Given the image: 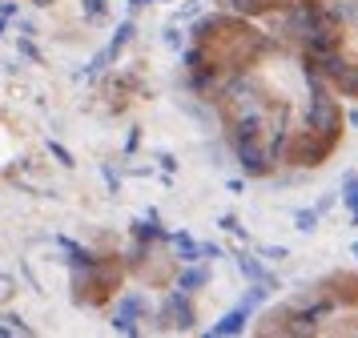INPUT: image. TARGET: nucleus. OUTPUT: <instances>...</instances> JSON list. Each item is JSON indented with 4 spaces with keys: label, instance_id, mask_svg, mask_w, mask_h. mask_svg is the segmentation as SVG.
Returning a JSON list of instances; mask_svg holds the SVG:
<instances>
[{
    "label": "nucleus",
    "instance_id": "14",
    "mask_svg": "<svg viewBox=\"0 0 358 338\" xmlns=\"http://www.w3.org/2000/svg\"><path fill=\"white\" fill-rule=\"evenodd\" d=\"M229 13H242V16H258V13H274L278 0H226Z\"/></svg>",
    "mask_w": 358,
    "mask_h": 338
},
{
    "label": "nucleus",
    "instance_id": "10",
    "mask_svg": "<svg viewBox=\"0 0 358 338\" xmlns=\"http://www.w3.org/2000/svg\"><path fill=\"white\" fill-rule=\"evenodd\" d=\"M169 241L178 246V258H181V262H201V241H197L194 234L178 230V234H169Z\"/></svg>",
    "mask_w": 358,
    "mask_h": 338
},
{
    "label": "nucleus",
    "instance_id": "3",
    "mask_svg": "<svg viewBox=\"0 0 358 338\" xmlns=\"http://www.w3.org/2000/svg\"><path fill=\"white\" fill-rule=\"evenodd\" d=\"M234 157L242 165L245 177H266L274 169V161H270V149L262 145V137H234Z\"/></svg>",
    "mask_w": 358,
    "mask_h": 338
},
{
    "label": "nucleus",
    "instance_id": "24",
    "mask_svg": "<svg viewBox=\"0 0 358 338\" xmlns=\"http://www.w3.org/2000/svg\"><path fill=\"white\" fill-rule=\"evenodd\" d=\"M346 125H355V129H358V109H350V113H346Z\"/></svg>",
    "mask_w": 358,
    "mask_h": 338
},
{
    "label": "nucleus",
    "instance_id": "22",
    "mask_svg": "<svg viewBox=\"0 0 358 338\" xmlns=\"http://www.w3.org/2000/svg\"><path fill=\"white\" fill-rule=\"evenodd\" d=\"M262 258L266 262H282L286 258V246H262Z\"/></svg>",
    "mask_w": 358,
    "mask_h": 338
},
{
    "label": "nucleus",
    "instance_id": "15",
    "mask_svg": "<svg viewBox=\"0 0 358 338\" xmlns=\"http://www.w3.org/2000/svg\"><path fill=\"white\" fill-rule=\"evenodd\" d=\"M318 218H322L318 209H298V213H294V230H302V234H314V230H318Z\"/></svg>",
    "mask_w": 358,
    "mask_h": 338
},
{
    "label": "nucleus",
    "instance_id": "27",
    "mask_svg": "<svg viewBox=\"0 0 358 338\" xmlns=\"http://www.w3.org/2000/svg\"><path fill=\"white\" fill-rule=\"evenodd\" d=\"M350 254H355V258H358V241H355V250H350Z\"/></svg>",
    "mask_w": 358,
    "mask_h": 338
},
{
    "label": "nucleus",
    "instance_id": "18",
    "mask_svg": "<svg viewBox=\"0 0 358 338\" xmlns=\"http://www.w3.org/2000/svg\"><path fill=\"white\" fill-rule=\"evenodd\" d=\"M20 52H24L29 61H36V64H41V48L33 45V36H20Z\"/></svg>",
    "mask_w": 358,
    "mask_h": 338
},
{
    "label": "nucleus",
    "instance_id": "16",
    "mask_svg": "<svg viewBox=\"0 0 358 338\" xmlns=\"http://www.w3.org/2000/svg\"><path fill=\"white\" fill-rule=\"evenodd\" d=\"M81 13H85V20H105L109 4L105 0H81Z\"/></svg>",
    "mask_w": 358,
    "mask_h": 338
},
{
    "label": "nucleus",
    "instance_id": "25",
    "mask_svg": "<svg viewBox=\"0 0 358 338\" xmlns=\"http://www.w3.org/2000/svg\"><path fill=\"white\" fill-rule=\"evenodd\" d=\"M4 335H13V330H8V326H0V338H4Z\"/></svg>",
    "mask_w": 358,
    "mask_h": 338
},
{
    "label": "nucleus",
    "instance_id": "6",
    "mask_svg": "<svg viewBox=\"0 0 358 338\" xmlns=\"http://www.w3.org/2000/svg\"><path fill=\"white\" fill-rule=\"evenodd\" d=\"M162 318H169V322H173V330H194L197 314H194V306H189V294H185V290H173V294L165 298Z\"/></svg>",
    "mask_w": 358,
    "mask_h": 338
},
{
    "label": "nucleus",
    "instance_id": "13",
    "mask_svg": "<svg viewBox=\"0 0 358 338\" xmlns=\"http://www.w3.org/2000/svg\"><path fill=\"white\" fill-rule=\"evenodd\" d=\"M133 32H137V24H133V20H121V24H117V32L109 36V45H105V48H109V57H121V52L129 48Z\"/></svg>",
    "mask_w": 358,
    "mask_h": 338
},
{
    "label": "nucleus",
    "instance_id": "17",
    "mask_svg": "<svg viewBox=\"0 0 358 338\" xmlns=\"http://www.w3.org/2000/svg\"><path fill=\"white\" fill-rule=\"evenodd\" d=\"M49 153L57 161H61V165H65V169H73V165H77V161H73V153H69L65 145H57V141H49Z\"/></svg>",
    "mask_w": 358,
    "mask_h": 338
},
{
    "label": "nucleus",
    "instance_id": "7",
    "mask_svg": "<svg viewBox=\"0 0 358 338\" xmlns=\"http://www.w3.org/2000/svg\"><path fill=\"white\" fill-rule=\"evenodd\" d=\"M250 314H254V310H245V306L238 302L234 310H226L222 318L213 322V326L206 330V335H210V338H234V335H242V330H245V322H250Z\"/></svg>",
    "mask_w": 358,
    "mask_h": 338
},
{
    "label": "nucleus",
    "instance_id": "11",
    "mask_svg": "<svg viewBox=\"0 0 358 338\" xmlns=\"http://www.w3.org/2000/svg\"><path fill=\"white\" fill-rule=\"evenodd\" d=\"M342 206H346V213H350V225H358V174H346L342 177Z\"/></svg>",
    "mask_w": 358,
    "mask_h": 338
},
{
    "label": "nucleus",
    "instance_id": "23",
    "mask_svg": "<svg viewBox=\"0 0 358 338\" xmlns=\"http://www.w3.org/2000/svg\"><path fill=\"white\" fill-rule=\"evenodd\" d=\"M101 174H105V181H109V190H113V193L121 190V177L113 174V165H105V169H101Z\"/></svg>",
    "mask_w": 358,
    "mask_h": 338
},
{
    "label": "nucleus",
    "instance_id": "28",
    "mask_svg": "<svg viewBox=\"0 0 358 338\" xmlns=\"http://www.w3.org/2000/svg\"><path fill=\"white\" fill-rule=\"evenodd\" d=\"M149 4H153V0H149Z\"/></svg>",
    "mask_w": 358,
    "mask_h": 338
},
{
    "label": "nucleus",
    "instance_id": "9",
    "mask_svg": "<svg viewBox=\"0 0 358 338\" xmlns=\"http://www.w3.org/2000/svg\"><path fill=\"white\" fill-rule=\"evenodd\" d=\"M238 270H242V278H250V282H266V286L274 290V278H270V274H266V266H262L258 258L254 254H238Z\"/></svg>",
    "mask_w": 358,
    "mask_h": 338
},
{
    "label": "nucleus",
    "instance_id": "8",
    "mask_svg": "<svg viewBox=\"0 0 358 338\" xmlns=\"http://www.w3.org/2000/svg\"><path fill=\"white\" fill-rule=\"evenodd\" d=\"M206 282H210V270H206V266H197V262H185V270L178 274V290H185V294L201 290Z\"/></svg>",
    "mask_w": 358,
    "mask_h": 338
},
{
    "label": "nucleus",
    "instance_id": "5",
    "mask_svg": "<svg viewBox=\"0 0 358 338\" xmlns=\"http://www.w3.org/2000/svg\"><path fill=\"white\" fill-rule=\"evenodd\" d=\"M145 310V302L137 298V294H125L121 302H117V310H113V330L117 335H129V338H137L141 335V326H137V314Z\"/></svg>",
    "mask_w": 358,
    "mask_h": 338
},
{
    "label": "nucleus",
    "instance_id": "19",
    "mask_svg": "<svg viewBox=\"0 0 358 338\" xmlns=\"http://www.w3.org/2000/svg\"><path fill=\"white\" fill-rule=\"evenodd\" d=\"M197 13H201V0H185L178 8V20H189V16H197Z\"/></svg>",
    "mask_w": 358,
    "mask_h": 338
},
{
    "label": "nucleus",
    "instance_id": "21",
    "mask_svg": "<svg viewBox=\"0 0 358 338\" xmlns=\"http://www.w3.org/2000/svg\"><path fill=\"white\" fill-rule=\"evenodd\" d=\"M165 45H169V48H181V45H185V36L178 32V24H169V29H165Z\"/></svg>",
    "mask_w": 358,
    "mask_h": 338
},
{
    "label": "nucleus",
    "instance_id": "1",
    "mask_svg": "<svg viewBox=\"0 0 358 338\" xmlns=\"http://www.w3.org/2000/svg\"><path fill=\"white\" fill-rule=\"evenodd\" d=\"M310 69H318V77L334 89L338 97H358V61L355 57H346V52H330L322 61H314Z\"/></svg>",
    "mask_w": 358,
    "mask_h": 338
},
{
    "label": "nucleus",
    "instance_id": "12",
    "mask_svg": "<svg viewBox=\"0 0 358 338\" xmlns=\"http://www.w3.org/2000/svg\"><path fill=\"white\" fill-rule=\"evenodd\" d=\"M133 238H137V241H157V238H165V230L157 225V213H153V209H149L145 218H137V222H133Z\"/></svg>",
    "mask_w": 358,
    "mask_h": 338
},
{
    "label": "nucleus",
    "instance_id": "20",
    "mask_svg": "<svg viewBox=\"0 0 358 338\" xmlns=\"http://www.w3.org/2000/svg\"><path fill=\"white\" fill-rule=\"evenodd\" d=\"M222 254H226V250H222L217 241H201V262H206V258H213V262H217Z\"/></svg>",
    "mask_w": 358,
    "mask_h": 338
},
{
    "label": "nucleus",
    "instance_id": "26",
    "mask_svg": "<svg viewBox=\"0 0 358 338\" xmlns=\"http://www.w3.org/2000/svg\"><path fill=\"white\" fill-rule=\"evenodd\" d=\"M33 4H52V0H33Z\"/></svg>",
    "mask_w": 358,
    "mask_h": 338
},
{
    "label": "nucleus",
    "instance_id": "2",
    "mask_svg": "<svg viewBox=\"0 0 358 338\" xmlns=\"http://www.w3.org/2000/svg\"><path fill=\"white\" fill-rule=\"evenodd\" d=\"M334 145L330 137H322V133H314V129H302V133H294L290 145H286V161H294V165H322L330 153H334Z\"/></svg>",
    "mask_w": 358,
    "mask_h": 338
},
{
    "label": "nucleus",
    "instance_id": "4",
    "mask_svg": "<svg viewBox=\"0 0 358 338\" xmlns=\"http://www.w3.org/2000/svg\"><path fill=\"white\" fill-rule=\"evenodd\" d=\"M302 48H306V64L322 61V57H330V52H338L342 48V29L338 24H326V29L310 32L306 41H302Z\"/></svg>",
    "mask_w": 358,
    "mask_h": 338
}]
</instances>
